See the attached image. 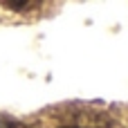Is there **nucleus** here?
Instances as JSON below:
<instances>
[{
	"mask_svg": "<svg viewBox=\"0 0 128 128\" xmlns=\"http://www.w3.org/2000/svg\"><path fill=\"white\" fill-rule=\"evenodd\" d=\"M2 7H7V9H14V11H25V9H34V7H38V2H32V0H4L2 2Z\"/></svg>",
	"mask_w": 128,
	"mask_h": 128,
	"instance_id": "obj_1",
	"label": "nucleus"
},
{
	"mask_svg": "<svg viewBox=\"0 0 128 128\" xmlns=\"http://www.w3.org/2000/svg\"><path fill=\"white\" fill-rule=\"evenodd\" d=\"M63 128H81V126H63Z\"/></svg>",
	"mask_w": 128,
	"mask_h": 128,
	"instance_id": "obj_2",
	"label": "nucleus"
}]
</instances>
